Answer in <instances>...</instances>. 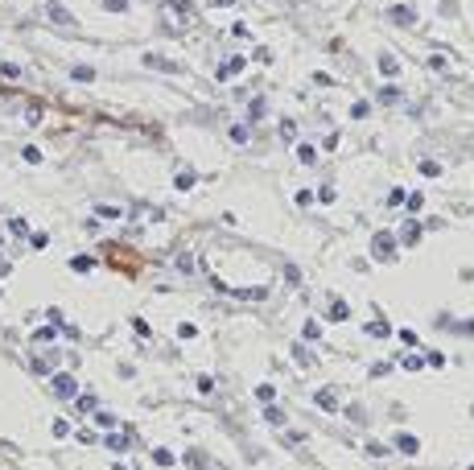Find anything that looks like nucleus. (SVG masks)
Masks as SVG:
<instances>
[{"mask_svg": "<svg viewBox=\"0 0 474 470\" xmlns=\"http://www.w3.org/2000/svg\"><path fill=\"white\" fill-rule=\"evenodd\" d=\"M376 256H380V260L392 256V240H388V235H376Z\"/></svg>", "mask_w": 474, "mask_h": 470, "instance_id": "f257e3e1", "label": "nucleus"}, {"mask_svg": "<svg viewBox=\"0 0 474 470\" xmlns=\"http://www.w3.org/2000/svg\"><path fill=\"white\" fill-rule=\"evenodd\" d=\"M235 70H244V58H227L223 70H218V78H227V74H235Z\"/></svg>", "mask_w": 474, "mask_h": 470, "instance_id": "f03ea898", "label": "nucleus"}, {"mask_svg": "<svg viewBox=\"0 0 474 470\" xmlns=\"http://www.w3.org/2000/svg\"><path fill=\"white\" fill-rule=\"evenodd\" d=\"M392 21H400V25H408V21H412V12H408V8H392Z\"/></svg>", "mask_w": 474, "mask_h": 470, "instance_id": "7ed1b4c3", "label": "nucleus"}, {"mask_svg": "<svg viewBox=\"0 0 474 470\" xmlns=\"http://www.w3.org/2000/svg\"><path fill=\"white\" fill-rule=\"evenodd\" d=\"M380 70L384 74H396V58H380Z\"/></svg>", "mask_w": 474, "mask_h": 470, "instance_id": "20e7f679", "label": "nucleus"}]
</instances>
